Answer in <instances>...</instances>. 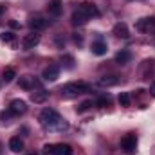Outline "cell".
<instances>
[{
	"label": "cell",
	"mask_w": 155,
	"mask_h": 155,
	"mask_svg": "<svg viewBox=\"0 0 155 155\" xmlns=\"http://www.w3.org/2000/svg\"><path fill=\"white\" fill-rule=\"evenodd\" d=\"M40 123L49 130H65L69 126L65 123V119H61L54 108H43L40 112Z\"/></svg>",
	"instance_id": "1"
},
{
	"label": "cell",
	"mask_w": 155,
	"mask_h": 155,
	"mask_svg": "<svg viewBox=\"0 0 155 155\" xmlns=\"http://www.w3.org/2000/svg\"><path fill=\"white\" fill-rule=\"evenodd\" d=\"M90 88L92 87L85 81H72V83H65L60 88V92L63 97H76V96H81L85 92H90Z\"/></svg>",
	"instance_id": "2"
},
{
	"label": "cell",
	"mask_w": 155,
	"mask_h": 155,
	"mask_svg": "<svg viewBox=\"0 0 155 155\" xmlns=\"http://www.w3.org/2000/svg\"><path fill=\"white\" fill-rule=\"evenodd\" d=\"M43 153H47V155H74V150H72L71 144L58 143V144H45L43 146Z\"/></svg>",
	"instance_id": "3"
},
{
	"label": "cell",
	"mask_w": 155,
	"mask_h": 155,
	"mask_svg": "<svg viewBox=\"0 0 155 155\" xmlns=\"http://www.w3.org/2000/svg\"><path fill=\"white\" fill-rule=\"evenodd\" d=\"M121 148H123L126 153H132V152H135V148H137V135H135L134 132L126 134V135L121 139Z\"/></svg>",
	"instance_id": "4"
},
{
	"label": "cell",
	"mask_w": 155,
	"mask_h": 155,
	"mask_svg": "<svg viewBox=\"0 0 155 155\" xmlns=\"http://www.w3.org/2000/svg\"><path fill=\"white\" fill-rule=\"evenodd\" d=\"M135 29L141 33H153L155 31V16H146L135 22Z\"/></svg>",
	"instance_id": "5"
},
{
	"label": "cell",
	"mask_w": 155,
	"mask_h": 155,
	"mask_svg": "<svg viewBox=\"0 0 155 155\" xmlns=\"http://www.w3.org/2000/svg\"><path fill=\"white\" fill-rule=\"evenodd\" d=\"M7 110H9L11 116H22V114L27 112V103L24 99H13L9 103V108Z\"/></svg>",
	"instance_id": "6"
},
{
	"label": "cell",
	"mask_w": 155,
	"mask_h": 155,
	"mask_svg": "<svg viewBox=\"0 0 155 155\" xmlns=\"http://www.w3.org/2000/svg\"><path fill=\"white\" fill-rule=\"evenodd\" d=\"M38 43H40V35L36 31H31L29 35H25L24 40H22V49H24V51H31V49H35Z\"/></svg>",
	"instance_id": "7"
},
{
	"label": "cell",
	"mask_w": 155,
	"mask_h": 155,
	"mask_svg": "<svg viewBox=\"0 0 155 155\" xmlns=\"http://www.w3.org/2000/svg\"><path fill=\"white\" fill-rule=\"evenodd\" d=\"M90 51H92V54H96V56H105V54L108 52V45H107V41L103 40V36H97L96 41H92Z\"/></svg>",
	"instance_id": "8"
},
{
	"label": "cell",
	"mask_w": 155,
	"mask_h": 155,
	"mask_svg": "<svg viewBox=\"0 0 155 155\" xmlns=\"http://www.w3.org/2000/svg\"><path fill=\"white\" fill-rule=\"evenodd\" d=\"M18 87L24 90H35L36 87H40V83L35 79V76H22L18 79Z\"/></svg>",
	"instance_id": "9"
},
{
	"label": "cell",
	"mask_w": 155,
	"mask_h": 155,
	"mask_svg": "<svg viewBox=\"0 0 155 155\" xmlns=\"http://www.w3.org/2000/svg\"><path fill=\"white\" fill-rule=\"evenodd\" d=\"M41 78H43L45 81H56V79L60 78V67H58V65H49V67H45L43 72H41Z\"/></svg>",
	"instance_id": "10"
},
{
	"label": "cell",
	"mask_w": 155,
	"mask_h": 155,
	"mask_svg": "<svg viewBox=\"0 0 155 155\" xmlns=\"http://www.w3.org/2000/svg\"><path fill=\"white\" fill-rule=\"evenodd\" d=\"M27 25H29V29L31 31H41V29H45L47 27V20L43 18V16H31L29 18V22H27Z\"/></svg>",
	"instance_id": "11"
},
{
	"label": "cell",
	"mask_w": 155,
	"mask_h": 155,
	"mask_svg": "<svg viewBox=\"0 0 155 155\" xmlns=\"http://www.w3.org/2000/svg\"><path fill=\"white\" fill-rule=\"evenodd\" d=\"M88 20H90V16H88L81 7H78L76 11L72 13V24H74V25H85Z\"/></svg>",
	"instance_id": "12"
},
{
	"label": "cell",
	"mask_w": 155,
	"mask_h": 155,
	"mask_svg": "<svg viewBox=\"0 0 155 155\" xmlns=\"http://www.w3.org/2000/svg\"><path fill=\"white\" fill-rule=\"evenodd\" d=\"M79 7H81V9H83L90 18H97V16L101 15V13H99V9L96 7V4H92V2H83Z\"/></svg>",
	"instance_id": "13"
},
{
	"label": "cell",
	"mask_w": 155,
	"mask_h": 155,
	"mask_svg": "<svg viewBox=\"0 0 155 155\" xmlns=\"http://www.w3.org/2000/svg\"><path fill=\"white\" fill-rule=\"evenodd\" d=\"M114 35H116L117 38H128L130 36V31H128V25L124 24V22H117L116 25H114Z\"/></svg>",
	"instance_id": "14"
},
{
	"label": "cell",
	"mask_w": 155,
	"mask_h": 155,
	"mask_svg": "<svg viewBox=\"0 0 155 155\" xmlns=\"http://www.w3.org/2000/svg\"><path fill=\"white\" fill-rule=\"evenodd\" d=\"M121 79H119V76H116V74H110V76H103L97 79V85L99 87H114V85H117Z\"/></svg>",
	"instance_id": "15"
},
{
	"label": "cell",
	"mask_w": 155,
	"mask_h": 155,
	"mask_svg": "<svg viewBox=\"0 0 155 155\" xmlns=\"http://www.w3.org/2000/svg\"><path fill=\"white\" fill-rule=\"evenodd\" d=\"M130 60H132V52L126 51V49H121L116 54V63L117 65H126V63H130Z\"/></svg>",
	"instance_id": "16"
},
{
	"label": "cell",
	"mask_w": 155,
	"mask_h": 155,
	"mask_svg": "<svg viewBox=\"0 0 155 155\" xmlns=\"http://www.w3.org/2000/svg\"><path fill=\"white\" fill-rule=\"evenodd\" d=\"M49 99V92L47 90H43V88H40V90H36V92H31V101L33 103H45Z\"/></svg>",
	"instance_id": "17"
},
{
	"label": "cell",
	"mask_w": 155,
	"mask_h": 155,
	"mask_svg": "<svg viewBox=\"0 0 155 155\" xmlns=\"http://www.w3.org/2000/svg\"><path fill=\"white\" fill-rule=\"evenodd\" d=\"M47 11L52 16H60L61 15V0H51L47 5Z\"/></svg>",
	"instance_id": "18"
},
{
	"label": "cell",
	"mask_w": 155,
	"mask_h": 155,
	"mask_svg": "<svg viewBox=\"0 0 155 155\" xmlns=\"http://www.w3.org/2000/svg\"><path fill=\"white\" fill-rule=\"evenodd\" d=\"M0 40L4 41V43H7V45H11V47H16V35H13V33H9V31H4V33H0Z\"/></svg>",
	"instance_id": "19"
},
{
	"label": "cell",
	"mask_w": 155,
	"mask_h": 155,
	"mask_svg": "<svg viewBox=\"0 0 155 155\" xmlns=\"http://www.w3.org/2000/svg\"><path fill=\"white\" fill-rule=\"evenodd\" d=\"M9 150L15 152V153L22 152V150H24V143H22V139H20V137H11V139H9Z\"/></svg>",
	"instance_id": "20"
},
{
	"label": "cell",
	"mask_w": 155,
	"mask_h": 155,
	"mask_svg": "<svg viewBox=\"0 0 155 155\" xmlns=\"http://www.w3.org/2000/svg\"><path fill=\"white\" fill-rule=\"evenodd\" d=\"M143 69H146V71H141V76L144 79H148L150 72H153V60H144L143 61Z\"/></svg>",
	"instance_id": "21"
},
{
	"label": "cell",
	"mask_w": 155,
	"mask_h": 155,
	"mask_svg": "<svg viewBox=\"0 0 155 155\" xmlns=\"http://www.w3.org/2000/svg\"><path fill=\"white\" fill-rule=\"evenodd\" d=\"M15 78H16V72H15V69H11V67L4 69V72H2V79H4L5 83H11Z\"/></svg>",
	"instance_id": "22"
},
{
	"label": "cell",
	"mask_w": 155,
	"mask_h": 155,
	"mask_svg": "<svg viewBox=\"0 0 155 155\" xmlns=\"http://www.w3.org/2000/svg\"><path fill=\"white\" fill-rule=\"evenodd\" d=\"M117 101H119L121 107H130V94L128 92H121L119 97H117Z\"/></svg>",
	"instance_id": "23"
},
{
	"label": "cell",
	"mask_w": 155,
	"mask_h": 155,
	"mask_svg": "<svg viewBox=\"0 0 155 155\" xmlns=\"http://www.w3.org/2000/svg\"><path fill=\"white\" fill-rule=\"evenodd\" d=\"M94 105H97V107H101V108H103V107H108V105H110V97H108V96H99V97L94 101Z\"/></svg>",
	"instance_id": "24"
},
{
	"label": "cell",
	"mask_w": 155,
	"mask_h": 155,
	"mask_svg": "<svg viewBox=\"0 0 155 155\" xmlns=\"http://www.w3.org/2000/svg\"><path fill=\"white\" fill-rule=\"evenodd\" d=\"M61 61H63V67H67V69H72L74 67V58L71 54H63Z\"/></svg>",
	"instance_id": "25"
},
{
	"label": "cell",
	"mask_w": 155,
	"mask_h": 155,
	"mask_svg": "<svg viewBox=\"0 0 155 155\" xmlns=\"http://www.w3.org/2000/svg\"><path fill=\"white\" fill-rule=\"evenodd\" d=\"M90 107H94V101H92V99H88V101H83V103L78 107V112H85V110H88Z\"/></svg>",
	"instance_id": "26"
},
{
	"label": "cell",
	"mask_w": 155,
	"mask_h": 155,
	"mask_svg": "<svg viewBox=\"0 0 155 155\" xmlns=\"http://www.w3.org/2000/svg\"><path fill=\"white\" fill-rule=\"evenodd\" d=\"M72 40H74V43H78V45H81V43H83V36H81V35H74Z\"/></svg>",
	"instance_id": "27"
},
{
	"label": "cell",
	"mask_w": 155,
	"mask_h": 155,
	"mask_svg": "<svg viewBox=\"0 0 155 155\" xmlns=\"http://www.w3.org/2000/svg\"><path fill=\"white\" fill-rule=\"evenodd\" d=\"M9 25H11L13 29H18V27H20V24H18V22H15V20H9Z\"/></svg>",
	"instance_id": "28"
},
{
	"label": "cell",
	"mask_w": 155,
	"mask_h": 155,
	"mask_svg": "<svg viewBox=\"0 0 155 155\" xmlns=\"http://www.w3.org/2000/svg\"><path fill=\"white\" fill-rule=\"evenodd\" d=\"M150 92H152V96L155 97V81L152 83V87H150Z\"/></svg>",
	"instance_id": "29"
},
{
	"label": "cell",
	"mask_w": 155,
	"mask_h": 155,
	"mask_svg": "<svg viewBox=\"0 0 155 155\" xmlns=\"http://www.w3.org/2000/svg\"><path fill=\"white\" fill-rule=\"evenodd\" d=\"M2 13H5V5H4V4H0V15H2Z\"/></svg>",
	"instance_id": "30"
},
{
	"label": "cell",
	"mask_w": 155,
	"mask_h": 155,
	"mask_svg": "<svg viewBox=\"0 0 155 155\" xmlns=\"http://www.w3.org/2000/svg\"><path fill=\"white\" fill-rule=\"evenodd\" d=\"M27 155H38V153H35V152H31V153H27Z\"/></svg>",
	"instance_id": "31"
}]
</instances>
